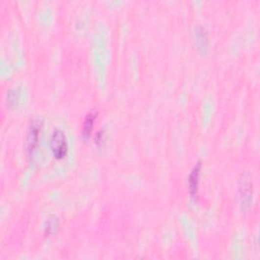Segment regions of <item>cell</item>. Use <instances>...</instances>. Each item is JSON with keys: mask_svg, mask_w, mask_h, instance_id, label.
<instances>
[{"mask_svg": "<svg viewBox=\"0 0 260 260\" xmlns=\"http://www.w3.org/2000/svg\"><path fill=\"white\" fill-rule=\"evenodd\" d=\"M253 177L250 173H243L239 180V198L242 210H247L253 199Z\"/></svg>", "mask_w": 260, "mask_h": 260, "instance_id": "6da1fadb", "label": "cell"}, {"mask_svg": "<svg viewBox=\"0 0 260 260\" xmlns=\"http://www.w3.org/2000/svg\"><path fill=\"white\" fill-rule=\"evenodd\" d=\"M43 123L40 120H34L29 127L28 133L25 136V152L26 156L29 158H32L38 148L39 142H40V136L41 132H42Z\"/></svg>", "mask_w": 260, "mask_h": 260, "instance_id": "7a4b0ae2", "label": "cell"}, {"mask_svg": "<svg viewBox=\"0 0 260 260\" xmlns=\"http://www.w3.org/2000/svg\"><path fill=\"white\" fill-rule=\"evenodd\" d=\"M50 148L54 158L62 160L68 153V142L65 133L61 129H55L51 135Z\"/></svg>", "mask_w": 260, "mask_h": 260, "instance_id": "3957f363", "label": "cell"}, {"mask_svg": "<svg viewBox=\"0 0 260 260\" xmlns=\"http://www.w3.org/2000/svg\"><path fill=\"white\" fill-rule=\"evenodd\" d=\"M201 173V163L198 162L196 165L191 170L188 176V189L190 196L195 198L198 193V186H199V178Z\"/></svg>", "mask_w": 260, "mask_h": 260, "instance_id": "277c9868", "label": "cell"}, {"mask_svg": "<svg viewBox=\"0 0 260 260\" xmlns=\"http://www.w3.org/2000/svg\"><path fill=\"white\" fill-rule=\"evenodd\" d=\"M98 115H99L98 111H92L87 114L84 120V123H83V136L85 138V140L90 138V135L95 125V119H97Z\"/></svg>", "mask_w": 260, "mask_h": 260, "instance_id": "5b68a950", "label": "cell"}, {"mask_svg": "<svg viewBox=\"0 0 260 260\" xmlns=\"http://www.w3.org/2000/svg\"><path fill=\"white\" fill-rule=\"evenodd\" d=\"M195 36H196V44L199 50H207L209 45V35L204 26L202 25L196 26Z\"/></svg>", "mask_w": 260, "mask_h": 260, "instance_id": "8992f818", "label": "cell"}, {"mask_svg": "<svg viewBox=\"0 0 260 260\" xmlns=\"http://www.w3.org/2000/svg\"><path fill=\"white\" fill-rule=\"evenodd\" d=\"M59 227V221L58 218L55 216H52L50 218H48L47 221V225H46V234H53V233H55L57 231Z\"/></svg>", "mask_w": 260, "mask_h": 260, "instance_id": "52a82bcc", "label": "cell"}, {"mask_svg": "<svg viewBox=\"0 0 260 260\" xmlns=\"http://www.w3.org/2000/svg\"><path fill=\"white\" fill-rule=\"evenodd\" d=\"M105 132H104V130H100L98 133H97V135H95V143H97L98 145H102L103 144V142H104V139H105Z\"/></svg>", "mask_w": 260, "mask_h": 260, "instance_id": "ba28073f", "label": "cell"}]
</instances>
